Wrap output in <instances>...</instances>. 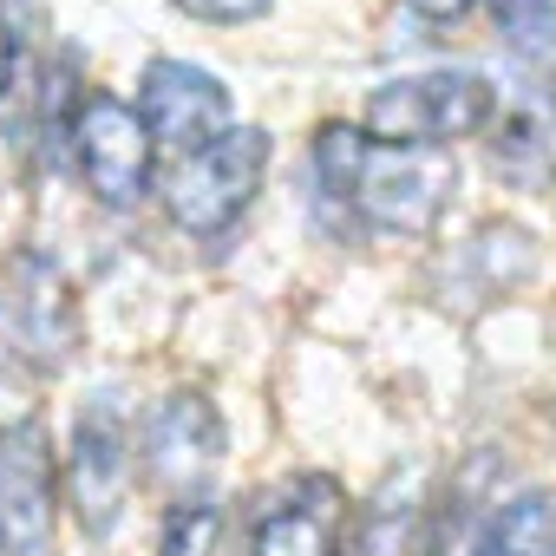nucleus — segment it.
I'll use <instances>...</instances> for the list:
<instances>
[{
    "label": "nucleus",
    "instance_id": "17",
    "mask_svg": "<svg viewBox=\"0 0 556 556\" xmlns=\"http://www.w3.org/2000/svg\"><path fill=\"white\" fill-rule=\"evenodd\" d=\"M400 8L413 21H426V27H458V21H471L484 8V0H400Z\"/></svg>",
    "mask_w": 556,
    "mask_h": 556
},
{
    "label": "nucleus",
    "instance_id": "9",
    "mask_svg": "<svg viewBox=\"0 0 556 556\" xmlns=\"http://www.w3.org/2000/svg\"><path fill=\"white\" fill-rule=\"evenodd\" d=\"M138 118L151 125V138H157V151H203L210 138H223L229 125H236V99H229V86L210 73V66H197V60H170V53H157V60H144V73H138Z\"/></svg>",
    "mask_w": 556,
    "mask_h": 556
},
{
    "label": "nucleus",
    "instance_id": "7",
    "mask_svg": "<svg viewBox=\"0 0 556 556\" xmlns=\"http://www.w3.org/2000/svg\"><path fill=\"white\" fill-rule=\"evenodd\" d=\"M60 452L40 413L0 419V556H47L60 523Z\"/></svg>",
    "mask_w": 556,
    "mask_h": 556
},
{
    "label": "nucleus",
    "instance_id": "11",
    "mask_svg": "<svg viewBox=\"0 0 556 556\" xmlns=\"http://www.w3.org/2000/svg\"><path fill=\"white\" fill-rule=\"evenodd\" d=\"M484 144H491V170L510 190H530V197L556 190V86L530 79L510 99H497Z\"/></svg>",
    "mask_w": 556,
    "mask_h": 556
},
{
    "label": "nucleus",
    "instance_id": "2",
    "mask_svg": "<svg viewBox=\"0 0 556 556\" xmlns=\"http://www.w3.org/2000/svg\"><path fill=\"white\" fill-rule=\"evenodd\" d=\"M60 144H66V157L99 210L131 216L157 197V138L125 92L79 79V92L60 118Z\"/></svg>",
    "mask_w": 556,
    "mask_h": 556
},
{
    "label": "nucleus",
    "instance_id": "12",
    "mask_svg": "<svg viewBox=\"0 0 556 556\" xmlns=\"http://www.w3.org/2000/svg\"><path fill=\"white\" fill-rule=\"evenodd\" d=\"M465 556H556V491L491 497L465 536Z\"/></svg>",
    "mask_w": 556,
    "mask_h": 556
},
{
    "label": "nucleus",
    "instance_id": "14",
    "mask_svg": "<svg viewBox=\"0 0 556 556\" xmlns=\"http://www.w3.org/2000/svg\"><path fill=\"white\" fill-rule=\"evenodd\" d=\"M484 8L517 60H556V0H484Z\"/></svg>",
    "mask_w": 556,
    "mask_h": 556
},
{
    "label": "nucleus",
    "instance_id": "6",
    "mask_svg": "<svg viewBox=\"0 0 556 556\" xmlns=\"http://www.w3.org/2000/svg\"><path fill=\"white\" fill-rule=\"evenodd\" d=\"M60 484H66V504L86 536L118 530L131 484H138V413L125 406L118 387H99L73 413V445L60 458Z\"/></svg>",
    "mask_w": 556,
    "mask_h": 556
},
{
    "label": "nucleus",
    "instance_id": "13",
    "mask_svg": "<svg viewBox=\"0 0 556 556\" xmlns=\"http://www.w3.org/2000/svg\"><path fill=\"white\" fill-rule=\"evenodd\" d=\"M223 530H229L223 497L203 491V484H190V491H177V497L164 504L151 556H223Z\"/></svg>",
    "mask_w": 556,
    "mask_h": 556
},
{
    "label": "nucleus",
    "instance_id": "8",
    "mask_svg": "<svg viewBox=\"0 0 556 556\" xmlns=\"http://www.w3.org/2000/svg\"><path fill=\"white\" fill-rule=\"evenodd\" d=\"M354 504L341 478L295 471L249 510V549L242 556H348Z\"/></svg>",
    "mask_w": 556,
    "mask_h": 556
},
{
    "label": "nucleus",
    "instance_id": "5",
    "mask_svg": "<svg viewBox=\"0 0 556 556\" xmlns=\"http://www.w3.org/2000/svg\"><path fill=\"white\" fill-rule=\"evenodd\" d=\"M79 348V302L53 255L21 249L0 268V380H47Z\"/></svg>",
    "mask_w": 556,
    "mask_h": 556
},
{
    "label": "nucleus",
    "instance_id": "10",
    "mask_svg": "<svg viewBox=\"0 0 556 556\" xmlns=\"http://www.w3.org/2000/svg\"><path fill=\"white\" fill-rule=\"evenodd\" d=\"M229 445V426L203 387H177L138 413V478H164L190 491L197 471H210Z\"/></svg>",
    "mask_w": 556,
    "mask_h": 556
},
{
    "label": "nucleus",
    "instance_id": "1",
    "mask_svg": "<svg viewBox=\"0 0 556 556\" xmlns=\"http://www.w3.org/2000/svg\"><path fill=\"white\" fill-rule=\"evenodd\" d=\"M308 170H315V216L354 242L432 236L458 190V164L445 151L393 144V138H374L367 125H341V118L315 131Z\"/></svg>",
    "mask_w": 556,
    "mask_h": 556
},
{
    "label": "nucleus",
    "instance_id": "3",
    "mask_svg": "<svg viewBox=\"0 0 556 556\" xmlns=\"http://www.w3.org/2000/svg\"><path fill=\"white\" fill-rule=\"evenodd\" d=\"M268 157H275V138L262 125H229L203 151H184L157 177V197H164L170 229L190 236V242H223L249 216V203L262 197Z\"/></svg>",
    "mask_w": 556,
    "mask_h": 556
},
{
    "label": "nucleus",
    "instance_id": "15",
    "mask_svg": "<svg viewBox=\"0 0 556 556\" xmlns=\"http://www.w3.org/2000/svg\"><path fill=\"white\" fill-rule=\"evenodd\" d=\"M40 8L34 0H0V105L21 86V73L34 66V47H40Z\"/></svg>",
    "mask_w": 556,
    "mask_h": 556
},
{
    "label": "nucleus",
    "instance_id": "16",
    "mask_svg": "<svg viewBox=\"0 0 556 556\" xmlns=\"http://www.w3.org/2000/svg\"><path fill=\"white\" fill-rule=\"evenodd\" d=\"M170 8L184 21H197V27H249V21H262L275 8V0H170Z\"/></svg>",
    "mask_w": 556,
    "mask_h": 556
},
{
    "label": "nucleus",
    "instance_id": "4",
    "mask_svg": "<svg viewBox=\"0 0 556 556\" xmlns=\"http://www.w3.org/2000/svg\"><path fill=\"white\" fill-rule=\"evenodd\" d=\"M497 86L471 66H432V73H400L380 79L361 105V125L374 138L393 144H426V151H452L465 138H484L497 118Z\"/></svg>",
    "mask_w": 556,
    "mask_h": 556
}]
</instances>
